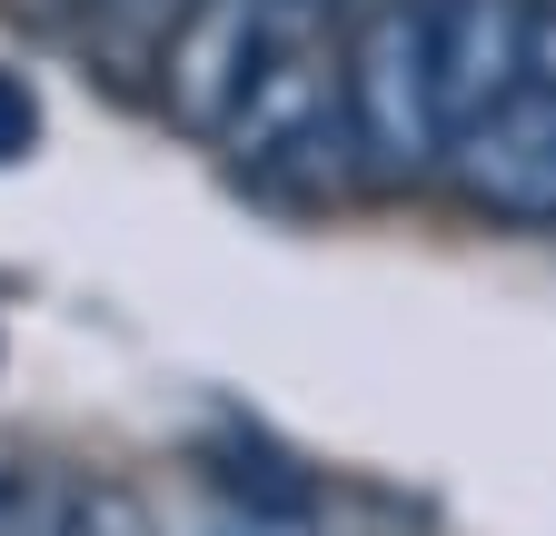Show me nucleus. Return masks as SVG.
I'll use <instances>...</instances> for the list:
<instances>
[{"label":"nucleus","instance_id":"1","mask_svg":"<svg viewBox=\"0 0 556 536\" xmlns=\"http://www.w3.org/2000/svg\"><path fill=\"white\" fill-rule=\"evenodd\" d=\"M348 129H358V179L368 189H417L447 179V90H438V30L428 0H368L348 40Z\"/></svg>","mask_w":556,"mask_h":536},{"label":"nucleus","instance_id":"6","mask_svg":"<svg viewBox=\"0 0 556 536\" xmlns=\"http://www.w3.org/2000/svg\"><path fill=\"white\" fill-rule=\"evenodd\" d=\"M30 150H40V90L21 71H0V169L30 159Z\"/></svg>","mask_w":556,"mask_h":536},{"label":"nucleus","instance_id":"8","mask_svg":"<svg viewBox=\"0 0 556 536\" xmlns=\"http://www.w3.org/2000/svg\"><path fill=\"white\" fill-rule=\"evenodd\" d=\"M268 11H289V21H308V30H328V11H348V0H268Z\"/></svg>","mask_w":556,"mask_h":536},{"label":"nucleus","instance_id":"9","mask_svg":"<svg viewBox=\"0 0 556 536\" xmlns=\"http://www.w3.org/2000/svg\"><path fill=\"white\" fill-rule=\"evenodd\" d=\"M358 11H368V0H358Z\"/></svg>","mask_w":556,"mask_h":536},{"label":"nucleus","instance_id":"2","mask_svg":"<svg viewBox=\"0 0 556 536\" xmlns=\"http://www.w3.org/2000/svg\"><path fill=\"white\" fill-rule=\"evenodd\" d=\"M219 150L239 159V179L278 189V199H328L358 179V129H348V50H328L318 30H299L289 50L249 80V100L229 110Z\"/></svg>","mask_w":556,"mask_h":536},{"label":"nucleus","instance_id":"3","mask_svg":"<svg viewBox=\"0 0 556 536\" xmlns=\"http://www.w3.org/2000/svg\"><path fill=\"white\" fill-rule=\"evenodd\" d=\"M299 30H308V21L268 11V0H189V11L169 21V60H160V71H169V110L219 140L229 110L249 100V80H258Z\"/></svg>","mask_w":556,"mask_h":536},{"label":"nucleus","instance_id":"7","mask_svg":"<svg viewBox=\"0 0 556 536\" xmlns=\"http://www.w3.org/2000/svg\"><path fill=\"white\" fill-rule=\"evenodd\" d=\"M527 90H556V0H536L527 21Z\"/></svg>","mask_w":556,"mask_h":536},{"label":"nucleus","instance_id":"4","mask_svg":"<svg viewBox=\"0 0 556 536\" xmlns=\"http://www.w3.org/2000/svg\"><path fill=\"white\" fill-rule=\"evenodd\" d=\"M447 189L507 229H556V90H517L447 140Z\"/></svg>","mask_w":556,"mask_h":536},{"label":"nucleus","instance_id":"5","mask_svg":"<svg viewBox=\"0 0 556 536\" xmlns=\"http://www.w3.org/2000/svg\"><path fill=\"white\" fill-rule=\"evenodd\" d=\"M527 21H536V0H428L438 90H447V119L457 129L527 90Z\"/></svg>","mask_w":556,"mask_h":536}]
</instances>
